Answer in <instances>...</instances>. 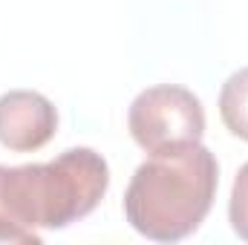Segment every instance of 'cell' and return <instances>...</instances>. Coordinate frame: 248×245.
Here are the masks:
<instances>
[{
    "label": "cell",
    "instance_id": "obj_3",
    "mask_svg": "<svg viewBox=\"0 0 248 245\" xmlns=\"http://www.w3.org/2000/svg\"><path fill=\"white\" fill-rule=\"evenodd\" d=\"M127 130L147 156L179 150L202 141L205 110L187 87L156 84L133 98L127 110Z\"/></svg>",
    "mask_w": 248,
    "mask_h": 245
},
{
    "label": "cell",
    "instance_id": "obj_2",
    "mask_svg": "<svg viewBox=\"0 0 248 245\" xmlns=\"http://www.w3.org/2000/svg\"><path fill=\"white\" fill-rule=\"evenodd\" d=\"M219 187L217 156L202 144L147 156L124 190L130 228L153 243H179L199 231Z\"/></svg>",
    "mask_w": 248,
    "mask_h": 245
},
{
    "label": "cell",
    "instance_id": "obj_5",
    "mask_svg": "<svg viewBox=\"0 0 248 245\" xmlns=\"http://www.w3.org/2000/svg\"><path fill=\"white\" fill-rule=\"evenodd\" d=\"M219 119L225 130L248 141V66L228 75L219 90Z\"/></svg>",
    "mask_w": 248,
    "mask_h": 245
},
{
    "label": "cell",
    "instance_id": "obj_1",
    "mask_svg": "<svg viewBox=\"0 0 248 245\" xmlns=\"http://www.w3.org/2000/svg\"><path fill=\"white\" fill-rule=\"evenodd\" d=\"M110 187V168L93 147H69L44 165H0V243L38 245L90 216Z\"/></svg>",
    "mask_w": 248,
    "mask_h": 245
},
{
    "label": "cell",
    "instance_id": "obj_6",
    "mask_svg": "<svg viewBox=\"0 0 248 245\" xmlns=\"http://www.w3.org/2000/svg\"><path fill=\"white\" fill-rule=\"evenodd\" d=\"M228 222L234 234L248 243V162L237 170L231 184V199H228Z\"/></svg>",
    "mask_w": 248,
    "mask_h": 245
},
{
    "label": "cell",
    "instance_id": "obj_4",
    "mask_svg": "<svg viewBox=\"0 0 248 245\" xmlns=\"http://www.w3.org/2000/svg\"><path fill=\"white\" fill-rule=\"evenodd\" d=\"M58 133L55 104L35 90H12L0 95V144L12 153H35Z\"/></svg>",
    "mask_w": 248,
    "mask_h": 245
}]
</instances>
